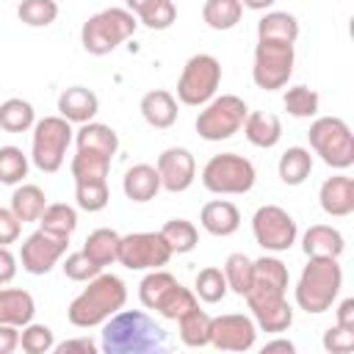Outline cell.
Returning a JSON list of instances; mask_svg holds the SVG:
<instances>
[{"label":"cell","instance_id":"32","mask_svg":"<svg viewBox=\"0 0 354 354\" xmlns=\"http://www.w3.org/2000/svg\"><path fill=\"white\" fill-rule=\"evenodd\" d=\"M177 285V277L163 271V268H152L147 271V277L138 282V299L147 310H158L160 301L169 296V290Z\"/></svg>","mask_w":354,"mask_h":354},{"label":"cell","instance_id":"17","mask_svg":"<svg viewBox=\"0 0 354 354\" xmlns=\"http://www.w3.org/2000/svg\"><path fill=\"white\" fill-rule=\"evenodd\" d=\"M321 210L332 218H346L354 213V180L348 174L326 177L318 188Z\"/></svg>","mask_w":354,"mask_h":354},{"label":"cell","instance_id":"22","mask_svg":"<svg viewBox=\"0 0 354 354\" xmlns=\"http://www.w3.org/2000/svg\"><path fill=\"white\" fill-rule=\"evenodd\" d=\"M243 136L252 147H260V149H271L279 144L282 138V122L277 113H268V111H249L246 119H243Z\"/></svg>","mask_w":354,"mask_h":354},{"label":"cell","instance_id":"18","mask_svg":"<svg viewBox=\"0 0 354 354\" xmlns=\"http://www.w3.org/2000/svg\"><path fill=\"white\" fill-rule=\"evenodd\" d=\"M100 97L86 86H69L58 97V116H64L72 124H86L97 116Z\"/></svg>","mask_w":354,"mask_h":354},{"label":"cell","instance_id":"25","mask_svg":"<svg viewBox=\"0 0 354 354\" xmlns=\"http://www.w3.org/2000/svg\"><path fill=\"white\" fill-rule=\"evenodd\" d=\"M75 144H77V149H88V152H100V155L113 158L119 149V136L111 124L91 119L75 130Z\"/></svg>","mask_w":354,"mask_h":354},{"label":"cell","instance_id":"3","mask_svg":"<svg viewBox=\"0 0 354 354\" xmlns=\"http://www.w3.org/2000/svg\"><path fill=\"white\" fill-rule=\"evenodd\" d=\"M343 288V268L337 257H307L301 277L296 282V304L307 315L326 313Z\"/></svg>","mask_w":354,"mask_h":354},{"label":"cell","instance_id":"26","mask_svg":"<svg viewBox=\"0 0 354 354\" xmlns=\"http://www.w3.org/2000/svg\"><path fill=\"white\" fill-rule=\"evenodd\" d=\"M257 39L268 41H288L296 44L299 39V19L288 11H266L257 22Z\"/></svg>","mask_w":354,"mask_h":354},{"label":"cell","instance_id":"36","mask_svg":"<svg viewBox=\"0 0 354 354\" xmlns=\"http://www.w3.org/2000/svg\"><path fill=\"white\" fill-rule=\"evenodd\" d=\"M39 227L47 230V232H55V235L69 238L77 230V210L72 205H66V202H53L39 216Z\"/></svg>","mask_w":354,"mask_h":354},{"label":"cell","instance_id":"9","mask_svg":"<svg viewBox=\"0 0 354 354\" xmlns=\"http://www.w3.org/2000/svg\"><path fill=\"white\" fill-rule=\"evenodd\" d=\"M296 64V50L288 41H268L257 39L254 47V61H252V80L263 91H277L285 88Z\"/></svg>","mask_w":354,"mask_h":354},{"label":"cell","instance_id":"55","mask_svg":"<svg viewBox=\"0 0 354 354\" xmlns=\"http://www.w3.org/2000/svg\"><path fill=\"white\" fill-rule=\"evenodd\" d=\"M277 0H241V6L243 8H252V11H266V8H271Z\"/></svg>","mask_w":354,"mask_h":354},{"label":"cell","instance_id":"44","mask_svg":"<svg viewBox=\"0 0 354 354\" xmlns=\"http://www.w3.org/2000/svg\"><path fill=\"white\" fill-rule=\"evenodd\" d=\"M19 346L25 354H47L55 348V335L47 324H25L19 329Z\"/></svg>","mask_w":354,"mask_h":354},{"label":"cell","instance_id":"13","mask_svg":"<svg viewBox=\"0 0 354 354\" xmlns=\"http://www.w3.org/2000/svg\"><path fill=\"white\" fill-rule=\"evenodd\" d=\"M252 232L254 241L266 252H288L296 243L299 227L293 216L279 205H260L252 216Z\"/></svg>","mask_w":354,"mask_h":354},{"label":"cell","instance_id":"47","mask_svg":"<svg viewBox=\"0 0 354 354\" xmlns=\"http://www.w3.org/2000/svg\"><path fill=\"white\" fill-rule=\"evenodd\" d=\"M324 348L332 351V354H348L354 351V332L351 329H343V326H329L324 332Z\"/></svg>","mask_w":354,"mask_h":354},{"label":"cell","instance_id":"12","mask_svg":"<svg viewBox=\"0 0 354 354\" xmlns=\"http://www.w3.org/2000/svg\"><path fill=\"white\" fill-rule=\"evenodd\" d=\"M169 260H171V249L160 232H130L119 238L116 263L130 271L163 268Z\"/></svg>","mask_w":354,"mask_h":354},{"label":"cell","instance_id":"52","mask_svg":"<svg viewBox=\"0 0 354 354\" xmlns=\"http://www.w3.org/2000/svg\"><path fill=\"white\" fill-rule=\"evenodd\" d=\"M335 315H337V326H343V329H351L354 332V299H343L340 304H337V310H335Z\"/></svg>","mask_w":354,"mask_h":354},{"label":"cell","instance_id":"38","mask_svg":"<svg viewBox=\"0 0 354 354\" xmlns=\"http://www.w3.org/2000/svg\"><path fill=\"white\" fill-rule=\"evenodd\" d=\"M221 271H224L227 288H230L232 293H238V296H246V290H249V285H252V257L243 254V252H232V254L224 260Z\"/></svg>","mask_w":354,"mask_h":354},{"label":"cell","instance_id":"4","mask_svg":"<svg viewBox=\"0 0 354 354\" xmlns=\"http://www.w3.org/2000/svg\"><path fill=\"white\" fill-rule=\"evenodd\" d=\"M138 28V19L127 8H102L91 14L80 28V44L88 55H108L124 44Z\"/></svg>","mask_w":354,"mask_h":354},{"label":"cell","instance_id":"10","mask_svg":"<svg viewBox=\"0 0 354 354\" xmlns=\"http://www.w3.org/2000/svg\"><path fill=\"white\" fill-rule=\"evenodd\" d=\"M246 113H249V105L241 97L235 94L213 97L210 102L202 105L196 116V133L205 141H227L243 127Z\"/></svg>","mask_w":354,"mask_h":354},{"label":"cell","instance_id":"27","mask_svg":"<svg viewBox=\"0 0 354 354\" xmlns=\"http://www.w3.org/2000/svg\"><path fill=\"white\" fill-rule=\"evenodd\" d=\"M44 207H47V196H44V191L39 185L22 183V185L14 188V194H11V210H14V216L22 224L39 221V216L44 213Z\"/></svg>","mask_w":354,"mask_h":354},{"label":"cell","instance_id":"50","mask_svg":"<svg viewBox=\"0 0 354 354\" xmlns=\"http://www.w3.org/2000/svg\"><path fill=\"white\" fill-rule=\"evenodd\" d=\"M17 277V257L8 246H0V285H8Z\"/></svg>","mask_w":354,"mask_h":354},{"label":"cell","instance_id":"14","mask_svg":"<svg viewBox=\"0 0 354 354\" xmlns=\"http://www.w3.org/2000/svg\"><path fill=\"white\" fill-rule=\"evenodd\" d=\"M66 246H69V238L64 235H55V232H47V230H36L30 232L25 241H22V249H19V263L28 274L33 277H44L53 271V266H58V260L66 254Z\"/></svg>","mask_w":354,"mask_h":354},{"label":"cell","instance_id":"37","mask_svg":"<svg viewBox=\"0 0 354 354\" xmlns=\"http://www.w3.org/2000/svg\"><path fill=\"white\" fill-rule=\"evenodd\" d=\"M75 202L86 213H100L111 202L108 180H75Z\"/></svg>","mask_w":354,"mask_h":354},{"label":"cell","instance_id":"24","mask_svg":"<svg viewBox=\"0 0 354 354\" xmlns=\"http://www.w3.org/2000/svg\"><path fill=\"white\" fill-rule=\"evenodd\" d=\"M36 315V301L22 288H3L0 285V324L8 326H25Z\"/></svg>","mask_w":354,"mask_h":354},{"label":"cell","instance_id":"16","mask_svg":"<svg viewBox=\"0 0 354 354\" xmlns=\"http://www.w3.org/2000/svg\"><path fill=\"white\" fill-rule=\"evenodd\" d=\"M155 169L160 174V188L171 194H183L196 180V158L185 147H169L158 155Z\"/></svg>","mask_w":354,"mask_h":354},{"label":"cell","instance_id":"5","mask_svg":"<svg viewBox=\"0 0 354 354\" xmlns=\"http://www.w3.org/2000/svg\"><path fill=\"white\" fill-rule=\"evenodd\" d=\"M307 141L326 166L340 171L354 166V136L340 116H318L307 130Z\"/></svg>","mask_w":354,"mask_h":354},{"label":"cell","instance_id":"11","mask_svg":"<svg viewBox=\"0 0 354 354\" xmlns=\"http://www.w3.org/2000/svg\"><path fill=\"white\" fill-rule=\"evenodd\" d=\"M288 290L285 288H271V285H249L246 290V304L252 310V321L257 324L260 332H288L293 324V307L288 304Z\"/></svg>","mask_w":354,"mask_h":354},{"label":"cell","instance_id":"31","mask_svg":"<svg viewBox=\"0 0 354 354\" xmlns=\"http://www.w3.org/2000/svg\"><path fill=\"white\" fill-rule=\"evenodd\" d=\"M119 238H122V235H119L116 230H111V227H100V230L88 232V238L83 241V252H86L100 268H105V266L116 263Z\"/></svg>","mask_w":354,"mask_h":354},{"label":"cell","instance_id":"29","mask_svg":"<svg viewBox=\"0 0 354 354\" xmlns=\"http://www.w3.org/2000/svg\"><path fill=\"white\" fill-rule=\"evenodd\" d=\"M210 321H213V315H207L205 310H199V307L188 310L183 318H177L180 340H183L188 348L210 346Z\"/></svg>","mask_w":354,"mask_h":354},{"label":"cell","instance_id":"20","mask_svg":"<svg viewBox=\"0 0 354 354\" xmlns=\"http://www.w3.org/2000/svg\"><path fill=\"white\" fill-rule=\"evenodd\" d=\"M144 122L155 130H169L174 122H177V97L166 88H152L141 97V105H138Z\"/></svg>","mask_w":354,"mask_h":354},{"label":"cell","instance_id":"53","mask_svg":"<svg viewBox=\"0 0 354 354\" xmlns=\"http://www.w3.org/2000/svg\"><path fill=\"white\" fill-rule=\"evenodd\" d=\"M271 351H288V354H293L296 346H293L290 340H285V337H274V340H268V343L263 346V354H271Z\"/></svg>","mask_w":354,"mask_h":354},{"label":"cell","instance_id":"15","mask_svg":"<svg viewBox=\"0 0 354 354\" xmlns=\"http://www.w3.org/2000/svg\"><path fill=\"white\" fill-rule=\"evenodd\" d=\"M254 340L257 324L243 313H227L210 321V346L218 351H249Z\"/></svg>","mask_w":354,"mask_h":354},{"label":"cell","instance_id":"51","mask_svg":"<svg viewBox=\"0 0 354 354\" xmlns=\"http://www.w3.org/2000/svg\"><path fill=\"white\" fill-rule=\"evenodd\" d=\"M14 348H19V326L0 324V354H11Z\"/></svg>","mask_w":354,"mask_h":354},{"label":"cell","instance_id":"54","mask_svg":"<svg viewBox=\"0 0 354 354\" xmlns=\"http://www.w3.org/2000/svg\"><path fill=\"white\" fill-rule=\"evenodd\" d=\"M152 3H155V0H124L127 11H133V14H136V19H138V17H141V14H144V11H147Z\"/></svg>","mask_w":354,"mask_h":354},{"label":"cell","instance_id":"6","mask_svg":"<svg viewBox=\"0 0 354 354\" xmlns=\"http://www.w3.org/2000/svg\"><path fill=\"white\" fill-rule=\"evenodd\" d=\"M75 138L72 122L64 116H44L33 124V141H30V160L39 171L53 174L64 166L66 149Z\"/></svg>","mask_w":354,"mask_h":354},{"label":"cell","instance_id":"30","mask_svg":"<svg viewBox=\"0 0 354 354\" xmlns=\"http://www.w3.org/2000/svg\"><path fill=\"white\" fill-rule=\"evenodd\" d=\"M36 124V111L28 100L22 97H11L6 102H0V130L6 133H28Z\"/></svg>","mask_w":354,"mask_h":354},{"label":"cell","instance_id":"33","mask_svg":"<svg viewBox=\"0 0 354 354\" xmlns=\"http://www.w3.org/2000/svg\"><path fill=\"white\" fill-rule=\"evenodd\" d=\"M243 17L241 0H205L202 19L213 30H232Z\"/></svg>","mask_w":354,"mask_h":354},{"label":"cell","instance_id":"7","mask_svg":"<svg viewBox=\"0 0 354 354\" xmlns=\"http://www.w3.org/2000/svg\"><path fill=\"white\" fill-rule=\"evenodd\" d=\"M254 180H257L254 163L238 152L213 155L202 169V185L210 194H221V196L249 194L254 188Z\"/></svg>","mask_w":354,"mask_h":354},{"label":"cell","instance_id":"8","mask_svg":"<svg viewBox=\"0 0 354 354\" xmlns=\"http://www.w3.org/2000/svg\"><path fill=\"white\" fill-rule=\"evenodd\" d=\"M221 86V64L210 53H196L185 61L180 80H177V100L183 105H205L216 97Z\"/></svg>","mask_w":354,"mask_h":354},{"label":"cell","instance_id":"23","mask_svg":"<svg viewBox=\"0 0 354 354\" xmlns=\"http://www.w3.org/2000/svg\"><path fill=\"white\" fill-rule=\"evenodd\" d=\"M122 191H124V196L130 202H138V205L155 199L158 191H160V174H158V169L149 166V163L130 166L124 171V177H122Z\"/></svg>","mask_w":354,"mask_h":354},{"label":"cell","instance_id":"28","mask_svg":"<svg viewBox=\"0 0 354 354\" xmlns=\"http://www.w3.org/2000/svg\"><path fill=\"white\" fill-rule=\"evenodd\" d=\"M277 171H279V180L285 185H301L310 177V171H313V155H310V149H304V147H288L279 155Z\"/></svg>","mask_w":354,"mask_h":354},{"label":"cell","instance_id":"35","mask_svg":"<svg viewBox=\"0 0 354 354\" xmlns=\"http://www.w3.org/2000/svg\"><path fill=\"white\" fill-rule=\"evenodd\" d=\"M111 160L108 155H100V152H88V149H77L69 169H72V177L75 180H108L111 174Z\"/></svg>","mask_w":354,"mask_h":354},{"label":"cell","instance_id":"39","mask_svg":"<svg viewBox=\"0 0 354 354\" xmlns=\"http://www.w3.org/2000/svg\"><path fill=\"white\" fill-rule=\"evenodd\" d=\"M227 279H224V271L216 268V266H207L196 274L194 279V293L196 299H202L205 304H218L224 296H227Z\"/></svg>","mask_w":354,"mask_h":354},{"label":"cell","instance_id":"41","mask_svg":"<svg viewBox=\"0 0 354 354\" xmlns=\"http://www.w3.org/2000/svg\"><path fill=\"white\" fill-rule=\"evenodd\" d=\"M17 17L28 28H47L58 19V0H19Z\"/></svg>","mask_w":354,"mask_h":354},{"label":"cell","instance_id":"49","mask_svg":"<svg viewBox=\"0 0 354 354\" xmlns=\"http://www.w3.org/2000/svg\"><path fill=\"white\" fill-rule=\"evenodd\" d=\"M53 351H58V354H69V351H83V354H97L100 351V346L91 340V337H72V340H64V343H55V348Z\"/></svg>","mask_w":354,"mask_h":354},{"label":"cell","instance_id":"46","mask_svg":"<svg viewBox=\"0 0 354 354\" xmlns=\"http://www.w3.org/2000/svg\"><path fill=\"white\" fill-rule=\"evenodd\" d=\"M174 19H177V6H174V0H155V3L138 17V22H144L149 30H166V28L174 25Z\"/></svg>","mask_w":354,"mask_h":354},{"label":"cell","instance_id":"2","mask_svg":"<svg viewBox=\"0 0 354 354\" xmlns=\"http://www.w3.org/2000/svg\"><path fill=\"white\" fill-rule=\"evenodd\" d=\"M127 301V285L122 277L116 274H105L100 271L94 279H88V285L72 299L66 318L72 326L77 329H91V326H102L113 313H119Z\"/></svg>","mask_w":354,"mask_h":354},{"label":"cell","instance_id":"19","mask_svg":"<svg viewBox=\"0 0 354 354\" xmlns=\"http://www.w3.org/2000/svg\"><path fill=\"white\" fill-rule=\"evenodd\" d=\"M199 224H202L205 232H210L216 238H227V235H235L238 232V227H241V210L230 199H210L207 205H202Z\"/></svg>","mask_w":354,"mask_h":354},{"label":"cell","instance_id":"42","mask_svg":"<svg viewBox=\"0 0 354 354\" xmlns=\"http://www.w3.org/2000/svg\"><path fill=\"white\" fill-rule=\"evenodd\" d=\"M28 155L19 147H0V183L3 185H19L28 177Z\"/></svg>","mask_w":354,"mask_h":354},{"label":"cell","instance_id":"21","mask_svg":"<svg viewBox=\"0 0 354 354\" xmlns=\"http://www.w3.org/2000/svg\"><path fill=\"white\" fill-rule=\"evenodd\" d=\"M301 249L307 257H340L346 249V238L332 224H313L301 235Z\"/></svg>","mask_w":354,"mask_h":354},{"label":"cell","instance_id":"40","mask_svg":"<svg viewBox=\"0 0 354 354\" xmlns=\"http://www.w3.org/2000/svg\"><path fill=\"white\" fill-rule=\"evenodd\" d=\"M282 102H285V111H288L290 116H296V119H313V116L318 113L321 97H318V91L310 88V86H290V88L285 91Z\"/></svg>","mask_w":354,"mask_h":354},{"label":"cell","instance_id":"1","mask_svg":"<svg viewBox=\"0 0 354 354\" xmlns=\"http://www.w3.org/2000/svg\"><path fill=\"white\" fill-rule=\"evenodd\" d=\"M169 346L166 329L144 310H119L102 324L105 354H155Z\"/></svg>","mask_w":354,"mask_h":354},{"label":"cell","instance_id":"45","mask_svg":"<svg viewBox=\"0 0 354 354\" xmlns=\"http://www.w3.org/2000/svg\"><path fill=\"white\" fill-rule=\"evenodd\" d=\"M61 268H64V274L72 279V282H88V279H94L102 268L80 249V252H72V254H66L64 257V263H61Z\"/></svg>","mask_w":354,"mask_h":354},{"label":"cell","instance_id":"48","mask_svg":"<svg viewBox=\"0 0 354 354\" xmlns=\"http://www.w3.org/2000/svg\"><path fill=\"white\" fill-rule=\"evenodd\" d=\"M19 232H22V221L14 216V210L11 207H0V246L17 243Z\"/></svg>","mask_w":354,"mask_h":354},{"label":"cell","instance_id":"34","mask_svg":"<svg viewBox=\"0 0 354 354\" xmlns=\"http://www.w3.org/2000/svg\"><path fill=\"white\" fill-rule=\"evenodd\" d=\"M158 232H160L163 241L169 243L171 254H188V252L196 249V243H199V230H196L194 221H188V218H169Z\"/></svg>","mask_w":354,"mask_h":354},{"label":"cell","instance_id":"43","mask_svg":"<svg viewBox=\"0 0 354 354\" xmlns=\"http://www.w3.org/2000/svg\"><path fill=\"white\" fill-rule=\"evenodd\" d=\"M194 307H199V299H196V293L194 290H188V288H183L180 282L169 290V296L160 301V307L155 310V313H160L166 321H177V318H183L188 310H194Z\"/></svg>","mask_w":354,"mask_h":354}]
</instances>
